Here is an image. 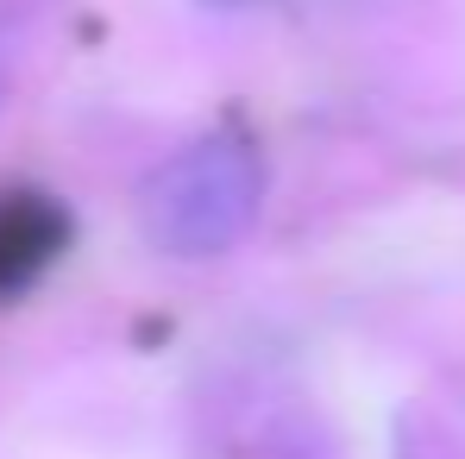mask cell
<instances>
[{"label":"cell","mask_w":465,"mask_h":459,"mask_svg":"<svg viewBox=\"0 0 465 459\" xmlns=\"http://www.w3.org/2000/svg\"><path fill=\"white\" fill-rule=\"evenodd\" d=\"M70 245V208L45 189L0 183V303L38 284Z\"/></svg>","instance_id":"obj_2"},{"label":"cell","mask_w":465,"mask_h":459,"mask_svg":"<svg viewBox=\"0 0 465 459\" xmlns=\"http://www.w3.org/2000/svg\"><path fill=\"white\" fill-rule=\"evenodd\" d=\"M208 6H252V0H208Z\"/></svg>","instance_id":"obj_3"},{"label":"cell","mask_w":465,"mask_h":459,"mask_svg":"<svg viewBox=\"0 0 465 459\" xmlns=\"http://www.w3.org/2000/svg\"><path fill=\"white\" fill-rule=\"evenodd\" d=\"M264 202V157L252 139H195L157 164L139 189V233L163 258H221L232 252Z\"/></svg>","instance_id":"obj_1"}]
</instances>
